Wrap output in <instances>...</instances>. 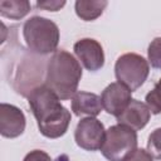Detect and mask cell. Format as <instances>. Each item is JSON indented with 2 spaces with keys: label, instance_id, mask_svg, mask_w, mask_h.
<instances>
[{
  "label": "cell",
  "instance_id": "4fadbf2b",
  "mask_svg": "<svg viewBox=\"0 0 161 161\" xmlns=\"http://www.w3.org/2000/svg\"><path fill=\"white\" fill-rule=\"evenodd\" d=\"M30 8L31 5L28 0H1L0 15L4 18L19 20L29 14Z\"/></svg>",
  "mask_w": 161,
  "mask_h": 161
},
{
  "label": "cell",
  "instance_id": "e0dca14e",
  "mask_svg": "<svg viewBox=\"0 0 161 161\" xmlns=\"http://www.w3.org/2000/svg\"><path fill=\"white\" fill-rule=\"evenodd\" d=\"M126 161H153V157L150 155L147 150L143 148H136L131 156L127 157Z\"/></svg>",
  "mask_w": 161,
  "mask_h": 161
},
{
  "label": "cell",
  "instance_id": "277c9868",
  "mask_svg": "<svg viewBox=\"0 0 161 161\" xmlns=\"http://www.w3.org/2000/svg\"><path fill=\"white\" fill-rule=\"evenodd\" d=\"M136 148L137 133L135 130L118 123L106 130L101 152L108 161H126Z\"/></svg>",
  "mask_w": 161,
  "mask_h": 161
},
{
  "label": "cell",
  "instance_id": "ba28073f",
  "mask_svg": "<svg viewBox=\"0 0 161 161\" xmlns=\"http://www.w3.org/2000/svg\"><path fill=\"white\" fill-rule=\"evenodd\" d=\"M132 101V92L125 87L123 84L118 82H113L108 84L102 94H101V102L103 109L114 117H118L126 107Z\"/></svg>",
  "mask_w": 161,
  "mask_h": 161
},
{
  "label": "cell",
  "instance_id": "6da1fadb",
  "mask_svg": "<svg viewBox=\"0 0 161 161\" xmlns=\"http://www.w3.org/2000/svg\"><path fill=\"white\" fill-rule=\"evenodd\" d=\"M29 107L44 137H62L70 123V112L60 103L59 97L45 84L34 87L28 96Z\"/></svg>",
  "mask_w": 161,
  "mask_h": 161
},
{
  "label": "cell",
  "instance_id": "30bf717a",
  "mask_svg": "<svg viewBox=\"0 0 161 161\" xmlns=\"http://www.w3.org/2000/svg\"><path fill=\"white\" fill-rule=\"evenodd\" d=\"M150 117L151 111L148 106L141 101L132 99L130 104L126 107V109L116 118L118 125H123L135 131H140L148 123Z\"/></svg>",
  "mask_w": 161,
  "mask_h": 161
},
{
  "label": "cell",
  "instance_id": "9c48e42d",
  "mask_svg": "<svg viewBox=\"0 0 161 161\" xmlns=\"http://www.w3.org/2000/svg\"><path fill=\"white\" fill-rule=\"evenodd\" d=\"M26 119L20 108L14 104H0V133L6 138H15L23 135Z\"/></svg>",
  "mask_w": 161,
  "mask_h": 161
},
{
  "label": "cell",
  "instance_id": "5bb4252c",
  "mask_svg": "<svg viewBox=\"0 0 161 161\" xmlns=\"http://www.w3.org/2000/svg\"><path fill=\"white\" fill-rule=\"evenodd\" d=\"M146 104L148 106L151 113H161V78L155 84V87L146 94Z\"/></svg>",
  "mask_w": 161,
  "mask_h": 161
},
{
  "label": "cell",
  "instance_id": "7a4b0ae2",
  "mask_svg": "<svg viewBox=\"0 0 161 161\" xmlns=\"http://www.w3.org/2000/svg\"><path fill=\"white\" fill-rule=\"evenodd\" d=\"M82 78L79 62L67 50H57L48 59L44 84L50 88L60 101L73 98Z\"/></svg>",
  "mask_w": 161,
  "mask_h": 161
},
{
  "label": "cell",
  "instance_id": "ac0fdd59",
  "mask_svg": "<svg viewBox=\"0 0 161 161\" xmlns=\"http://www.w3.org/2000/svg\"><path fill=\"white\" fill-rule=\"evenodd\" d=\"M23 161H52L50 156L42 150H33L24 157Z\"/></svg>",
  "mask_w": 161,
  "mask_h": 161
},
{
  "label": "cell",
  "instance_id": "2e32d148",
  "mask_svg": "<svg viewBox=\"0 0 161 161\" xmlns=\"http://www.w3.org/2000/svg\"><path fill=\"white\" fill-rule=\"evenodd\" d=\"M147 151L153 158L161 160V127L153 130L150 133L147 141Z\"/></svg>",
  "mask_w": 161,
  "mask_h": 161
},
{
  "label": "cell",
  "instance_id": "9a60e30c",
  "mask_svg": "<svg viewBox=\"0 0 161 161\" xmlns=\"http://www.w3.org/2000/svg\"><path fill=\"white\" fill-rule=\"evenodd\" d=\"M148 63L156 69H161V36L155 38L147 49Z\"/></svg>",
  "mask_w": 161,
  "mask_h": 161
},
{
  "label": "cell",
  "instance_id": "8992f818",
  "mask_svg": "<svg viewBox=\"0 0 161 161\" xmlns=\"http://www.w3.org/2000/svg\"><path fill=\"white\" fill-rule=\"evenodd\" d=\"M106 136L103 123L96 117H86L80 119L74 131L75 143L86 151L101 150Z\"/></svg>",
  "mask_w": 161,
  "mask_h": 161
},
{
  "label": "cell",
  "instance_id": "7c38bea8",
  "mask_svg": "<svg viewBox=\"0 0 161 161\" xmlns=\"http://www.w3.org/2000/svg\"><path fill=\"white\" fill-rule=\"evenodd\" d=\"M107 4L108 3L106 0H99V1L78 0L74 4V9H75V14L78 18H80L84 21H92L102 15Z\"/></svg>",
  "mask_w": 161,
  "mask_h": 161
},
{
  "label": "cell",
  "instance_id": "52a82bcc",
  "mask_svg": "<svg viewBox=\"0 0 161 161\" xmlns=\"http://www.w3.org/2000/svg\"><path fill=\"white\" fill-rule=\"evenodd\" d=\"M74 54L89 72H97L104 65V53L101 43L92 38H83L74 43Z\"/></svg>",
  "mask_w": 161,
  "mask_h": 161
},
{
  "label": "cell",
  "instance_id": "3957f363",
  "mask_svg": "<svg viewBox=\"0 0 161 161\" xmlns=\"http://www.w3.org/2000/svg\"><path fill=\"white\" fill-rule=\"evenodd\" d=\"M23 36L31 53L45 55L57 52L60 33L58 25L53 20L35 15L24 23Z\"/></svg>",
  "mask_w": 161,
  "mask_h": 161
},
{
  "label": "cell",
  "instance_id": "d6986e66",
  "mask_svg": "<svg viewBox=\"0 0 161 161\" xmlns=\"http://www.w3.org/2000/svg\"><path fill=\"white\" fill-rule=\"evenodd\" d=\"M65 5V1H38L36 8L48 11H58Z\"/></svg>",
  "mask_w": 161,
  "mask_h": 161
},
{
  "label": "cell",
  "instance_id": "8fae6325",
  "mask_svg": "<svg viewBox=\"0 0 161 161\" xmlns=\"http://www.w3.org/2000/svg\"><path fill=\"white\" fill-rule=\"evenodd\" d=\"M70 107L73 113L78 117L82 116L96 117L103 109L101 97L97 96L96 93L84 92V91H79L73 96Z\"/></svg>",
  "mask_w": 161,
  "mask_h": 161
},
{
  "label": "cell",
  "instance_id": "5b68a950",
  "mask_svg": "<svg viewBox=\"0 0 161 161\" xmlns=\"http://www.w3.org/2000/svg\"><path fill=\"white\" fill-rule=\"evenodd\" d=\"M150 73L148 62L140 54L125 53L116 60L114 75L117 82L127 87L131 92L138 89Z\"/></svg>",
  "mask_w": 161,
  "mask_h": 161
}]
</instances>
